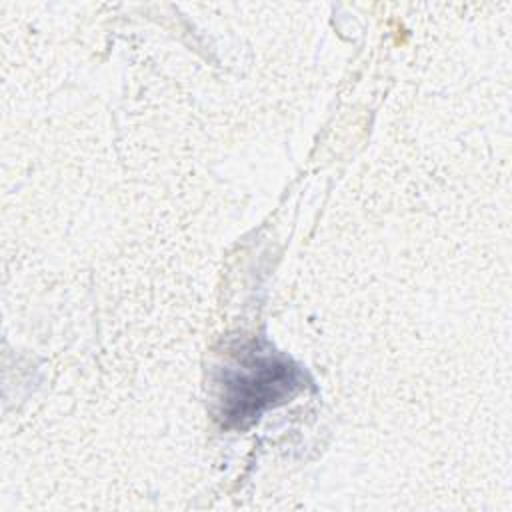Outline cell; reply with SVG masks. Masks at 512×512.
<instances>
[{
	"mask_svg": "<svg viewBox=\"0 0 512 512\" xmlns=\"http://www.w3.org/2000/svg\"><path fill=\"white\" fill-rule=\"evenodd\" d=\"M304 384V372L284 354L256 342L240 346L220 368L218 418L224 426L244 428Z\"/></svg>",
	"mask_w": 512,
	"mask_h": 512,
	"instance_id": "6da1fadb",
	"label": "cell"
}]
</instances>
